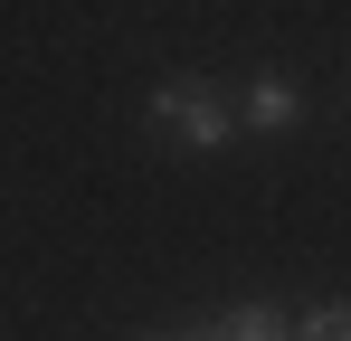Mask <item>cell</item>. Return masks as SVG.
Returning a JSON list of instances; mask_svg holds the SVG:
<instances>
[{
  "instance_id": "obj_6",
  "label": "cell",
  "mask_w": 351,
  "mask_h": 341,
  "mask_svg": "<svg viewBox=\"0 0 351 341\" xmlns=\"http://www.w3.org/2000/svg\"><path fill=\"white\" fill-rule=\"evenodd\" d=\"M190 341H209V332H190Z\"/></svg>"
},
{
  "instance_id": "obj_1",
  "label": "cell",
  "mask_w": 351,
  "mask_h": 341,
  "mask_svg": "<svg viewBox=\"0 0 351 341\" xmlns=\"http://www.w3.org/2000/svg\"><path fill=\"white\" fill-rule=\"evenodd\" d=\"M152 123L171 133L180 152H219V142H228V133H237V114L219 105L209 86H190V76H171V86L152 95Z\"/></svg>"
},
{
  "instance_id": "obj_4",
  "label": "cell",
  "mask_w": 351,
  "mask_h": 341,
  "mask_svg": "<svg viewBox=\"0 0 351 341\" xmlns=\"http://www.w3.org/2000/svg\"><path fill=\"white\" fill-rule=\"evenodd\" d=\"M294 341H351V303H313V313L294 323Z\"/></svg>"
},
{
  "instance_id": "obj_5",
  "label": "cell",
  "mask_w": 351,
  "mask_h": 341,
  "mask_svg": "<svg viewBox=\"0 0 351 341\" xmlns=\"http://www.w3.org/2000/svg\"><path fill=\"white\" fill-rule=\"evenodd\" d=\"M152 341H171V332H152ZM180 341H190V332H180Z\"/></svg>"
},
{
  "instance_id": "obj_3",
  "label": "cell",
  "mask_w": 351,
  "mask_h": 341,
  "mask_svg": "<svg viewBox=\"0 0 351 341\" xmlns=\"http://www.w3.org/2000/svg\"><path fill=\"white\" fill-rule=\"evenodd\" d=\"M209 341H294V323L276 303H228V313L209 323Z\"/></svg>"
},
{
  "instance_id": "obj_2",
  "label": "cell",
  "mask_w": 351,
  "mask_h": 341,
  "mask_svg": "<svg viewBox=\"0 0 351 341\" xmlns=\"http://www.w3.org/2000/svg\"><path fill=\"white\" fill-rule=\"evenodd\" d=\"M294 114H304V95H294L285 76H256V86L237 95V123H247V133H285Z\"/></svg>"
}]
</instances>
